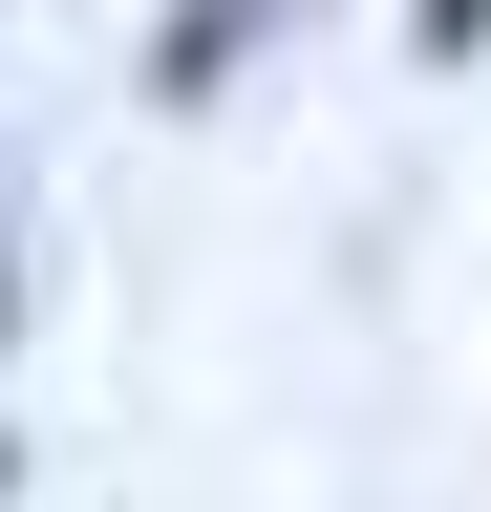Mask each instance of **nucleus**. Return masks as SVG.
Wrapping results in <instances>:
<instances>
[{
  "label": "nucleus",
  "mask_w": 491,
  "mask_h": 512,
  "mask_svg": "<svg viewBox=\"0 0 491 512\" xmlns=\"http://www.w3.org/2000/svg\"><path fill=\"white\" fill-rule=\"evenodd\" d=\"M0 320H22V256H0Z\"/></svg>",
  "instance_id": "f257e3e1"
}]
</instances>
